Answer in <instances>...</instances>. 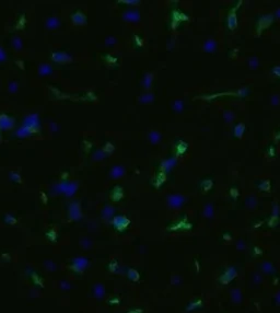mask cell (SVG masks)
Listing matches in <instances>:
<instances>
[{
	"label": "cell",
	"instance_id": "obj_6",
	"mask_svg": "<svg viewBox=\"0 0 280 313\" xmlns=\"http://www.w3.org/2000/svg\"><path fill=\"white\" fill-rule=\"evenodd\" d=\"M273 74H277V76H279L280 77V67H275L273 68Z\"/></svg>",
	"mask_w": 280,
	"mask_h": 313
},
{
	"label": "cell",
	"instance_id": "obj_4",
	"mask_svg": "<svg viewBox=\"0 0 280 313\" xmlns=\"http://www.w3.org/2000/svg\"><path fill=\"white\" fill-rule=\"evenodd\" d=\"M202 187H204V190H210L211 186H212V182L209 181V180H207V181H204V182H202Z\"/></svg>",
	"mask_w": 280,
	"mask_h": 313
},
{
	"label": "cell",
	"instance_id": "obj_1",
	"mask_svg": "<svg viewBox=\"0 0 280 313\" xmlns=\"http://www.w3.org/2000/svg\"><path fill=\"white\" fill-rule=\"evenodd\" d=\"M242 5V1H238V5L232 7L229 10V14H228V26L230 30H234L238 25V18H236V10L240 8Z\"/></svg>",
	"mask_w": 280,
	"mask_h": 313
},
{
	"label": "cell",
	"instance_id": "obj_5",
	"mask_svg": "<svg viewBox=\"0 0 280 313\" xmlns=\"http://www.w3.org/2000/svg\"><path fill=\"white\" fill-rule=\"evenodd\" d=\"M268 155H269V157H275V155H276V150H275V147H273V146H269V148H268Z\"/></svg>",
	"mask_w": 280,
	"mask_h": 313
},
{
	"label": "cell",
	"instance_id": "obj_3",
	"mask_svg": "<svg viewBox=\"0 0 280 313\" xmlns=\"http://www.w3.org/2000/svg\"><path fill=\"white\" fill-rule=\"evenodd\" d=\"M244 132H245V126H244V124L238 123V124H236L235 127H234V132H233V134H234V136H235L236 138H241V137L243 136Z\"/></svg>",
	"mask_w": 280,
	"mask_h": 313
},
{
	"label": "cell",
	"instance_id": "obj_2",
	"mask_svg": "<svg viewBox=\"0 0 280 313\" xmlns=\"http://www.w3.org/2000/svg\"><path fill=\"white\" fill-rule=\"evenodd\" d=\"M271 22H273V16H269L268 14V16H263V18L259 20L258 24H257V32H258V34L262 32L263 30H265L266 28H268V26L271 24Z\"/></svg>",
	"mask_w": 280,
	"mask_h": 313
}]
</instances>
